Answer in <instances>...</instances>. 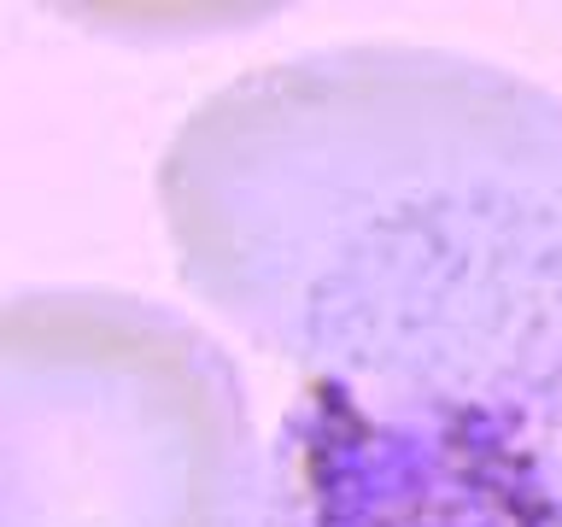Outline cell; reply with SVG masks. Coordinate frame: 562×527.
Instances as JSON below:
<instances>
[{"mask_svg":"<svg viewBox=\"0 0 562 527\" xmlns=\"http://www.w3.org/2000/svg\"><path fill=\"white\" fill-rule=\"evenodd\" d=\"M258 527H562V288L398 375H305Z\"/></svg>","mask_w":562,"mask_h":527,"instance_id":"cell-3","label":"cell"},{"mask_svg":"<svg viewBox=\"0 0 562 527\" xmlns=\"http://www.w3.org/2000/svg\"><path fill=\"white\" fill-rule=\"evenodd\" d=\"M153 200L176 281L252 351L398 375L562 288V100L481 53L311 47L188 105Z\"/></svg>","mask_w":562,"mask_h":527,"instance_id":"cell-1","label":"cell"},{"mask_svg":"<svg viewBox=\"0 0 562 527\" xmlns=\"http://www.w3.org/2000/svg\"><path fill=\"white\" fill-rule=\"evenodd\" d=\"M263 451L228 346L123 288L0 316V527H258Z\"/></svg>","mask_w":562,"mask_h":527,"instance_id":"cell-2","label":"cell"}]
</instances>
